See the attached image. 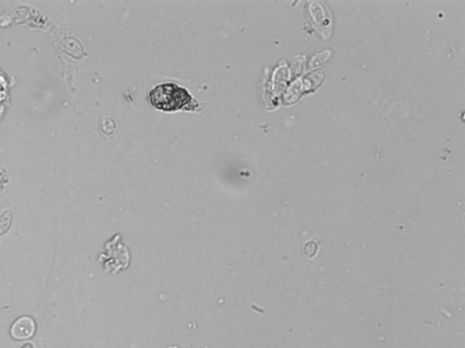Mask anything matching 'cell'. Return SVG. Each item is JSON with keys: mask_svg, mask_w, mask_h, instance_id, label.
<instances>
[{"mask_svg": "<svg viewBox=\"0 0 465 348\" xmlns=\"http://www.w3.org/2000/svg\"><path fill=\"white\" fill-rule=\"evenodd\" d=\"M150 102L154 107L163 111H176L192 101L191 95L183 87L175 83H163L149 94Z\"/></svg>", "mask_w": 465, "mask_h": 348, "instance_id": "cell-1", "label": "cell"}, {"mask_svg": "<svg viewBox=\"0 0 465 348\" xmlns=\"http://www.w3.org/2000/svg\"><path fill=\"white\" fill-rule=\"evenodd\" d=\"M36 324L31 317H22L19 318L11 328V335L15 339L24 340L34 335Z\"/></svg>", "mask_w": 465, "mask_h": 348, "instance_id": "cell-2", "label": "cell"}, {"mask_svg": "<svg viewBox=\"0 0 465 348\" xmlns=\"http://www.w3.org/2000/svg\"><path fill=\"white\" fill-rule=\"evenodd\" d=\"M115 123L110 117H105L103 118L102 123H101V129L104 133H106L109 136H113L115 133Z\"/></svg>", "mask_w": 465, "mask_h": 348, "instance_id": "cell-3", "label": "cell"}, {"mask_svg": "<svg viewBox=\"0 0 465 348\" xmlns=\"http://www.w3.org/2000/svg\"><path fill=\"white\" fill-rule=\"evenodd\" d=\"M316 251H317V245L314 242L310 241V242H307L305 245V254L308 258H312L316 253Z\"/></svg>", "mask_w": 465, "mask_h": 348, "instance_id": "cell-4", "label": "cell"}, {"mask_svg": "<svg viewBox=\"0 0 465 348\" xmlns=\"http://www.w3.org/2000/svg\"><path fill=\"white\" fill-rule=\"evenodd\" d=\"M21 348H33V347L31 344H25Z\"/></svg>", "mask_w": 465, "mask_h": 348, "instance_id": "cell-5", "label": "cell"}]
</instances>
